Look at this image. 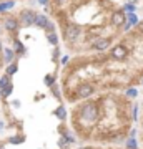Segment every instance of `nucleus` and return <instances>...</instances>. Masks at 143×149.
I'll return each mask as SVG.
<instances>
[{
    "label": "nucleus",
    "mask_w": 143,
    "mask_h": 149,
    "mask_svg": "<svg viewBox=\"0 0 143 149\" xmlns=\"http://www.w3.org/2000/svg\"><path fill=\"white\" fill-rule=\"evenodd\" d=\"M97 114H98V109H97V106L93 103H85L83 106H82V116H83L85 119L93 121L97 118Z\"/></svg>",
    "instance_id": "nucleus-1"
},
{
    "label": "nucleus",
    "mask_w": 143,
    "mask_h": 149,
    "mask_svg": "<svg viewBox=\"0 0 143 149\" xmlns=\"http://www.w3.org/2000/svg\"><path fill=\"white\" fill-rule=\"evenodd\" d=\"M125 22H127L125 12H115V13L111 15V23H113L115 27H122V25H125Z\"/></svg>",
    "instance_id": "nucleus-2"
},
{
    "label": "nucleus",
    "mask_w": 143,
    "mask_h": 149,
    "mask_svg": "<svg viewBox=\"0 0 143 149\" xmlns=\"http://www.w3.org/2000/svg\"><path fill=\"white\" fill-rule=\"evenodd\" d=\"M35 17H37V13L32 10H23L20 13V18H22V23L23 25H30V23H33L35 22Z\"/></svg>",
    "instance_id": "nucleus-3"
},
{
    "label": "nucleus",
    "mask_w": 143,
    "mask_h": 149,
    "mask_svg": "<svg viewBox=\"0 0 143 149\" xmlns=\"http://www.w3.org/2000/svg\"><path fill=\"white\" fill-rule=\"evenodd\" d=\"M111 56L117 60H122L127 56V48L123 47V45H117V47L111 48Z\"/></svg>",
    "instance_id": "nucleus-4"
},
{
    "label": "nucleus",
    "mask_w": 143,
    "mask_h": 149,
    "mask_svg": "<svg viewBox=\"0 0 143 149\" xmlns=\"http://www.w3.org/2000/svg\"><path fill=\"white\" fill-rule=\"evenodd\" d=\"M33 23H37L38 27H42V28H47V30H52L53 28V25L48 22V18L45 15H37L35 17V22Z\"/></svg>",
    "instance_id": "nucleus-5"
},
{
    "label": "nucleus",
    "mask_w": 143,
    "mask_h": 149,
    "mask_svg": "<svg viewBox=\"0 0 143 149\" xmlns=\"http://www.w3.org/2000/svg\"><path fill=\"white\" fill-rule=\"evenodd\" d=\"M92 93H93V86L92 85H80L78 91H77V95H78L80 98H88Z\"/></svg>",
    "instance_id": "nucleus-6"
},
{
    "label": "nucleus",
    "mask_w": 143,
    "mask_h": 149,
    "mask_svg": "<svg viewBox=\"0 0 143 149\" xmlns=\"http://www.w3.org/2000/svg\"><path fill=\"white\" fill-rule=\"evenodd\" d=\"M78 35H80V28L77 27V25H70V27L67 28V38H68V40L75 42V40L78 38Z\"/></svg>",
    "instance_id": "nucleus-7"
},
{
    "label": "nucleus",
    "mask_w": 143,
    "mask_h": 149,
    "mask_svg": "<svg viewBox=\"0 0 143 149\" xmlns=\"http://www.w3.org/2000/svg\"><path fill=\"white\" fill-rule=\"evenodd\" d=\"M108 45H110V40L101 38V40H97V42L93 43V48H95V50H98V52H103V50H106V48H108Z\"/></svg>",
    "instance_id": "nucleus-8"
},
{
    "label": "nucleus",
    "mask_w": 143,
    "mask_h": 149,
    "mask_svg": "<svg viewBox=\"0 0 143 149\" xmlns=\"http://www.w3.org/2000/svg\"><path fill=\"white\" fill-rule=\"evenodd\" d=\"M17 27H18V22H17V18H13V17L5 18V28H7V30H15Z\"/></svg>",
    "instance_id": "nucleus-9"
},
{
    "label": "nucleus",
    "mask_w": 143,
    "mask_h": 149,
    "mask_svg": "<svg viewBox=\"0 0 143 149\" xmlns=\"http://www.w3.org/2000/svg\"><path fill=\"white\" fill-rule=\"evenodd\" d=\"M127 20H128V25H133V23H137V22H138V18H137V15H135V13H128Z\"/></svg>",
    "instance_id": "nucleus-10"
},
{
    "label": "nucleus",
    "mask_w": 143,
    "mask_h": 149,
    "mask_svg": "<svg viewBox=\"0 0 143 149\" xmlns=\"http://www.w3.org/2000/svg\"><path fill=\"white\" fill-rule=\"evenodd\" d=\"M125 146H127L128 149H137V141H135V138H130Z\"/></svg>",
    "instance_id": "nucleus-11"
},
{
    "label": "nucleus",
    "mask_w": 143,
    "mask_h": 149,
    "mask_svg": "<svg viewBox=\"0 0 143 149\" xmlns=\"http://www.w3.org/2000/svg\"><path fill=\"white\" fill-rule=\"evenodd\" d=\"M12 7H13V2H4V3H0V12L8 10V8H12Z\"/></svg>",
    "instance_id": "nucleus-12"
},
{
    "label": "nucleus",
    "mask_w": 143,
    "mask_h": 149,
    "mask_svg": "<svg viewBox=\"0 0 143 149\" xmlns=\"http://www.w3.org/2000/svg\"><path fill=\"white\" fill-rule=\"evenodd\" d=\"M8 85H10V80H8V76H4V78L0 80V88L4 90V88H5V86H8Z\"/></svg>",
    "instance_id": "nucleus-13"
},
{
    "label": "nucleus",
    "mask_w": 143,
    "mask_h": 149,
    "mask_svg": "<svg viewBox=\"0 0 143 149\" xmlns=\"http://www.w3.org/2000/svg\"><path fill=\"white\" fill-rule=\"evenodd\" d=\"M4 55H5V60H7V61H12V58H13V52H12V50L5 48V52H4Z\"/></svg>",
    "instance_id": "nucleus-14"
},
{
    "label": "nucleus",
    "mask_w": 143,
    "mask_h": 149,
    "mask_svg": "<svg viewBox=\"0 0 143 149\" xmlns=\"http://www.w3.org/2000/svg\"><path fill=\"white\" fill-rule=\"evenodd\" d=\"M15 71H17V66H15V65H10V66L7 68V74H8V76H10V74H13Z\"/></svg>",
    "instance_id": "nucleus-15"
},
{
    "label": "nucleus",
    "mask_w": 143,
    "mask_h": 149,
    "mask_svg": "<svg viewBox=\"0 0 143 149\" xmlns=\"http://www.w3.org/2000/svg\"><path fill=\"white\" fill-rule=\"evenodd\" d=\"M57 116H58L60 119H65V109L63 108H58V109H57Z\"/></svg>",
    "instance_id": "nucleus-16"
},
{
    "label": "nucleus",
    "mask_w": 143,
    "mask_h": 149,
    "mask_svg": "<svg viewBox=\"0 0 143 149\" xmlns=\"http://www.w3.org/2000/svg\"><path fill=\"white\" fill-rule=\"evenodd\" d=\"M48 40H50V42L53 43V45H57V35H55V33H48Z\"/></svg>",
    "instance_id": "nucleus-17"
},
{
    "label": "nucleus",
    "mask_w": 143,
    "mask_h": 149,
    "mask_svg": "<svg viewBox=\"0 0 143 149\" xmlns=\"http://www.w3.org/2000/svg\"><path fill=\"white\" fill-rule=\"evenodd\" d=\"M2 93H4V96H8L12 93V85H8V86H5L4 90H2Z\"/></svg>",
    "instance_id": "nucleus-18"
},
{
    "label": "nucleus",
    "mask_w": 143,
    "mask_h": 149,
    "mask_svg": "<svg viewBox=\"0 0 143 149\" xmlns=\"http://www.w3.org/2000/svg\"><path fill=\"white\" fill-rule=\"evenodd\" d=\"M125 10L130 12V13H133V10H135V5H133V3H127V5H125Z\"/></svg>",
    "instance_id": "nucleus-19"
},
{
    "label": "nucleus",
    "mask_w": 143,
    "mask_h": 149,
    "mask_svg": "<svg viewBox=\"0 0 143 149\" xmlns=\"http://www.w3.org/2000/svg\"><path fill=\"white\" fill-rule=\"evenodd\" d=\"M127 96H130V98H135V96H137V90H128V91H127Z\"/></svg>",
    "instance_id": "nucleus-20"
},
{
    "label": "nucleus",
    "mask_w": 143,
    "mask_h": 149,
    "mask_svg": "<svg viewBox=\"0 0 143 149\" xmlns=\"http://www.w3.org/2000/svg\"><path fill=\"white\" fill-rule=\"evenodd\" d=\"M15 48L18 50V52H23V47H22V43H20V42H15Z\"/></svg>",
    "instance_id": "nucleus-21"
},
{
    "label": "nucleus",
    "mask_w": 143,
    "mask_h": 149,
    "mask_svg": "<svg viewBox=\"0 0 143 149\" xmlns=\"http://www.w3.org/2000/svg\"><path fill=\"white\" fill-rule=\"evenodd\" d=\"M45 83H47V85H52V83H53V78H52V76H47V78H45Z\"/></svg>",
    "instance_id": "nucleus-22"
},
{
    "label": "nucleus",
    "mask_w": 143,
    "mask_h": 149,
    "mask_svg": "<svg viewBox=\"0 0 143 149\" xmlns=\"http://www.w3.org/2000/svg\"><path fill=\"white\" fill-rule=\"evenodd\" d=\"M137 28H138V32H143V22H140V23H138Z\"/></svg>",
    "instance_id": "nucleus-23"
},
{
    "label": "nucleus",
    "mask_w": 143,
    "mask_h": 149,
    "mask_svg": "<svg viewBox=\"0 0 143 149\" xmlns=\"http://www.w3.org/2000/svg\"><path fill=\"white\" fill-rule=\"evenodd\" d=\"M48 0H40V3H47Z\"/></svg>",
    "instance_id": "nucleus-24"
},
{
    "label": "nucleus",
    "mask_w": 143,
    "mask_h": 149,
    "mask_svg": "<svg viewBox=\"0 0 143 149\" xmlns=\"http://www.w3.org/2000/svg\"><path fill=\"white\" fill-rule=\"evenodd\" d=\"M128 2H130V3H133V2H137V0H128Z\"/></svg>",
    "instance_id": "nucleus-25"
},
{
    "label": "nucleus",
    "mask_w": 143,
    "mask_h": 149,
    "mask_svg": "<svg viewBox=\"0 0 143 149\" xmlns=\"http://www.w3.org/2000/svg\"><path fill=\"white\" fill-rule=\"evenodd\" d=\"M58 2H62V0H58Z\"/></svg>",
    "instance_id": "nucleus-26"
}]
</instances>
